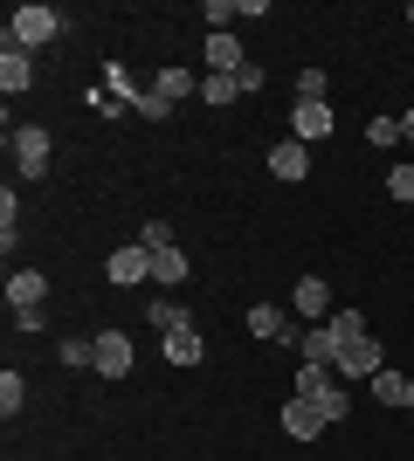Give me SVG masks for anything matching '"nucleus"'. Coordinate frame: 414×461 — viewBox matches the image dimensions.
Instances as JSON below:
<instances>
[{
	"label": "nucleus",
	"instance_id": "nucleus-17",
	"mask_svg": "<svg viewBox=\"0 0 414 461\" xmlns=\"http://www.w3.org/2000/svg\"><path fill=\"white\" fill-rule=\"evenodd\" d=\"M235 96H242V77H235V69H207V77H200V104H215V111H228Z\"/></svg>",
	"mask_w": 414,
	"mask_h": 461
},
{
	"label": "nucleus",
	"instance_id": "nucleus-29",
	"mask_svg": "<svg viewBox=\"0 0 414 461\" xmlns=\"http://www.w3.org/2000/svg\"><path fill=\"white\" fill-rule=\"evenodd\" d=\"M14 228H21V200H14V186L0 193V241H7V255H14Z\"/></svg>",
	"mask_w": 414,
	"mask_h": 461
},
{
	"label": "nucleus",
	"instance_id": "nucleus-2",
	"mask_svg": "<svg viewBox=\"0 0 414 461\" xmlns=\"http://www.w3.org/2000/svg\"><path fill=\"white\" fill-rule=\"evenodd\" d=\"M7 152H14V173L21 179H41L49 173V124H14V131H7Z\"/></svg>",
	"mask_w": 414,
	"mask_h": 461
},
{
	"label": "nucleus",
	"instance_id": "nucleus-9",
	"mask_svg": "<svg viewBox=\"0 0 414 461\" xmlns=\"http://www.w3.org/2000/svg\"><path fill=\"white\" fill-rule=\"evenodd\" d=\"M159 351H166V366H173V372H194L200 358H207V345H200V324L166 330V345H159Z\"/></svg>",
	"mask_w": 414,
	"mask_h": 461
},
{
	"label": "nucleus",
	"instance_id": "nucleus-22",
	"mask_svg": "<svg viewBox=\"0 0 414 461\" xmlns=\"http://www.w3.org/2000/svg\"><path fill=\"white\" fill-rule=\"evenodd\" d=\"M69 372H97V338H62V351H56Z\"/></svg>",
	"mask_w": 414,
	"mask_h": 461
},
{
	"label": "nucleus",
	"instance_id": "nucleus-14",
	"mask_svg": "<svg viewBox=\"0 0 414 461\" xmlns=\"http://www.w3.org/2000/svg\"><path fill=\"white\" fill-rule=\"evenodd\" d=\"M0 90H7V96H28V90H35V56L0 49Z\"/></svg>",
	"mask_w": 414,
	"mask_h": 461
},
{
	"label": "nucleus",
	"instance_id": "nucleus-25",
	"mask_svg": "<svg viewBox=\"0 0 414 461\" xmlns=\"http://www.w3.org/2000/svg\"><path fill=\"white\" fill-rule=\"evenodd\" d=\"M21 406H28V379H21V372H0V413L14 420Z\"/></svg>",
	"mask_w": 414,
	"mask_h": 461
},
{
	"label": "nucleus",
	"instance_id": "nucleus-32",
	"mask_svg": "<svg viewBox=\"0 0 414 461\" xmlns=\"http://www.w3.org/2000/svg\"><path fill=\"white\" fill-rule=\"evenodd\" d=\"M138 117H145V124H166V117H173V104H166L159 90H145V96H138Z\"/></svg>",
	"mask_w": 414,
	"mask_h": 461
},
{
	"label": "nucleus",
	"instance_id": "nucleus-10",
	"mask_svg": "<svg viewBox=\"0 0 414 461\" xmlns=\"http://www.w3.org/2000/svg\"><path fill=\"white\" fill-rule=\"evenodd\" d=\"M380 366H387V358H380V345H373V338H359V345H345V351H338V379H345V385H353V379H373V372Z\"/></svg>",
	"mask_w": 414,
	"mask_h": 461
},
{
	"label": "nucleus",
	"instance_id": "nucleus-16",
	"mask_svg": "<svg viewBox=\"0 0 414 461\" xmlns=\"http://www.w3.org/2000/svg\"><path fill=\"white\" fill-rule=\"evenodd\" d=\"M104 90L118 96L124 111H138V96L152 90V83H138V77H132V69H124V62H104Z\"/></svg>",
	"mask_w": 414,
	"mask_h": 461
},
{
	"label": "nucleus",
	"instance_id": "nucleus-1",
	"mask_svg": "<svg viewBox=\"0 0 414 461\" xmlns=\"http://www.w3.org/2000/svg\"><path fill=\"white\" fill-rule=\"evenodd\" d=\"M69 35V21L56 14V7H41V0H28V7H14L7 14V28H0V49H21V56H35V49H49V41Z\"/></svg>",
	"mask_w": 414,
	"mask_h": 461
},
{
	"label": "nucleus",
	"instance_id": "nucleus-27",
	"mask_svg": "<svg viewBox=\"0 0 414 461\" xmlns=\"http://www.w3.org/2000/svg\"><path fill=\"white\" fill-rule=\"evenodd\" d=\"M366 145H380V152L408 145V138H400V117H373V124H366Z\"/></svg>",
	"mask_w": 414,
	"mask_h": 461
},
{
	"label": "nucleus",
	"instance_id": "nucleus-26",
	"mask_svg": "<svg viewBox=\"0 0 414 461\" xmlns=\"http://www.w3.org/2000/svg\"><path fill=\"white\" fill-rule=\"evenodd\" d=\"M366 385H373V400H387V406H400V393H408V379H400L394 366H380V372H373Z\"/></svg>",
	"mask_w": 414,
	"mask_h": 461
},
{
	"label": "nucleus",
	"instance_id": "nucleus-11",
	"mask_svg": "<svg viewBox=\"0 0 414 461\" xmlns=\"http://www.w3.org/2000/svg\"><path fill=\"white\" fill-rule=\"evenodd\" d=\"M290 138H297V145L332 138V104H297V111H290Z\"/></svg>",
	"mask_w": 414,
	"mask_h": 461
},
{
	"label": "nucleus",
	"instance_id": "nucleus-6",
	"mask_svg": "<svg viewBox=\"0 0 414 461\" xmlns=\"http://www.w3.org/2000/svg\"><path fill=\"white\" fill-rule=\"evenodd\" d=\"M338 330L332 324H311V330H297V366H338Z\"/></svg>",
	"mask_w": 414,
	"mask_h": 461
},
{
	"label": "nucleus",
	"instance_id": "nucleus-35",
	"mask_svg": "<svg viewBox=\"0 0 414 461\" xmlns=\"http://www.w3.org/2000/svg\"><path fill=\"white\" fill-rule=\"evenodd\" d=\"M400 138H408V145H414V104H408V111H400Z\"/></svg>",
	"mask_w": 414,
	"mask_h": 461
},
{
	"label": "nucleus",
	"instance_id": "nucleus-23",
	"mask_svg": "<svg viewBox=\"0 0 414 461\" xmlns=\"http://www.w3.org/2000/svg\"><path fill=\"white\" fill-rule=\"evenodd\" d=\"M325 324L338 330V345H359V338H373V330H366V317H359L353 303H345V310H332V317H325Z\"/></svg>",
	"mask_w": 414,
	"mask_h": 461
},
{
	"label": "nucleus",
	"instance_id": "nucleus-8",
	"mask_svg": "<svg viewBox=\"0 0 414 461\" xmlns=\"http://www.w3.org/2000/svg\"><path fill=\"white\" fill-rule=\"evenodd\" d=\"M97 379H132V338L124 330H97Z\"/></svg>",
	"mask_w": 414,
	"mask_h": 461
},
{
	"label": "nucleus",
	"instance_id": "nucleus-36",
	"mask_svg": "<svg viewBox=\"0 0 414 461\" xmlns=\"http://www.w3.org/2000/svg\"><path fill=\"white\" fill-rule=\"evenodd\" d=\"M400 406H408V413H414V379H408V393H400Z\"/></svg>",
	"mask_w": 414,
	"mask_h": 461
},
{
	"label": "nucleus",
	"instance_id": "nucleus-5",
	"mask_svg": "<svg viewBox=\"0 0 414 461\" xmlns=\"http://www.w3.org/2000/svg\"><path fill=\"white\" fill-rule=\"evenodd\" d=\"M249 338H262V345H290V351H297V330H290V317H283V303H249Z\"/></svg>",
	"mask_w": 414,
	"mask_h": 461
},
{
	"label": "nucleus",
	"instance_id": "nucleus-12",
	"mask_svg": "<svg viewBox=\"0 0 414 461\" xmlns=\"http://www.w3.org/2000/svg\"><path fill=\"white\" fill-rule=\"evenodd\" d=\"M325 427H332V420H325L311 400H297V393H290V406H283V434H290V441H317Z\"/></svg>",
	"mask_w": 414,
	"mask_h": 461
},
{
	"label": "nucleus",
	"instance_id": "nucleus-30",
	"mask_svg": "<svg viewBox=\"0 0 414 461\" xmlns=\"http://www.w3.org/2000/svg\"><path fill=\"white\" fill-rule=\"evenodd\" d=\"M138 241H145V249H179V241H173V221H145Z\"/></svg>",
	"mask_w": 414,
	"mask_h": 461
},
{
	"label": "nucleus",
	"instance_id": "nucleus-18",
	"mask_svg": "<svg viewBox=\"0 0 414 461\" xmlns=\"http://www.w3.org/2000/svg\"><path fill=\"white\" fill-rule=\"evenodd\" d=\"M332 385H345L332 366H297V385H290V393H297V400H311V406H317L325 393H332Z\"/></svg>",
	"mask_w": 414,
	"mask_h": 461
},
{
	"label": "nucleus",
	"instance_id": "nucleus-37",
	"mask_svg": "<svg viewBox=\"0 0 414 461\" xmlns=\"http://www.w3.org/2000/svg\"><path fill=\"white\" fill-rule=\"evenodd\" d=\"M408 28H414V7H408Z\"/></svg>",
	"mask_w": 414,
	"mask_h": 461
},
{
	"label": "nucleus",
	"instance_id": "nucleus-24",
	"mask_svg": "<svg viewBox=\"0 0 414 461\" xmlns=\"http://www.w3.org/2000/svg\"><path fill=\"white\" fill-rule=\"evenodd\" d=\"M200 21H207V35H235L242 7H228V0H207V7H200Z\"/></svg>",
	"mask_w": 414,
	"mask_h": 461
},
{
	"label": "nucleus",
	"instance_id": "nucleus-4",
	"mask_svg": "<svg viewBox=\"0 0 414 461\" xmlns=\"http://www.w3.org/2000/svg\"><path fill=\"white\" fill-rule=\"evenodd\" d=\"M290 310L297 317H311V324H325V317H332V283H325V276H297V289H290Z\"/></svg>",
	"mask_w": 414,
	"mask_h": 461
},
{
	"label": "nucleus",
	"instance_id": "nucleus-31",
	"mask_svg": "<svg viewBox=\"0 0 414 461\" xmlns=\"http://www.w3.org/2000/svg\"><path fill=\"white\" fill-rule=\"evenodd\" d=\"M387 193H394L400 207H414V166H394V173H387Z\"/></svg>",
	"mask_w": 414,
	"mask_h": 461
},
{
	"label": "nucleus",
	"instance_id": "nucleus-13",
	"mask_svg": "<svg viewBox=\"0 0 414 461\" xmlns=\"http://www.w3.org/2000/svg\"><path fill=\"white\" fill-rule=\"evenodd\" d=\"M152 90L179 111L187 96H200V77H194V69H179V62H166V69H152Z\"/></svg>",
	"mask_w": 414,
	"mask_h": 461
},
{
	"label": "nucleus",
	"instance_id": "nucleus-19",
	"mask_svg": "<svg viewBox=\"0 0 414 461\" xmlns=\"http://www.w3.org/2000/svg\"><path fill=\"white\" fill-rule=\"evenodd\" d=\"M187 269H194L187 249H152V283L159 289H179V283H187Z\"/></svg>",
	"mask_w": 414,
	"mask_h": 461
},
{
	"label": "nucleus",
	"instance_id": "nucleus-15",
	"mask_svg": "<svg viewBox=\"0 0 414 461\" xmlns=\"http://www.w3.org/2000/svg\"><path fill=\"white\" fill-rule=\"evenodd\" d=\"M41 296H49V276H41V269H14V276H7V303H14V310H35Z\"/></svg>",
	"mask_w": 414,
	"mask_h": 461
},
{
	"label": "nucleus",
	"instance_id": "nucleus-21",
	"mask_svg": "<svg viewBox=\"0 0 414 461\" xmlns=\"http://www.w3.org/2000/svg\"><path fill=\"white\" fill-rule=\"evenodd\" d=\"M242 35H207V69H242Z\"/></svg>",
	"mask_w": 414,
	"mask_h": 461
},
{
	"label": "nucleus",
	"instance_id": "nucleus-33",
	"mask_svg": "<svg viewBox=\"0 0 414 461\" xmlns=\"http://www.w3.org/2000/svg\"><path fill=\"white\" fill-rule=\"evenodd\" d=\"M235 77H242V96H256V90H262V83H270V77H262V69H256V62H242Z\"/></svg>",
	"mask_w": 414,
	"mask_h": 461
},
{
	"label": "nucleus",
	"instance_id": "nucleus-20",
	"mask_svg": "<svg viewBox=\"0 0 414 461\" xmlns=\"http://www.w3.org/2000/svg\"><path fill=\"white\" fill-rule=\"evenodd\" d=\"M145 324H152L159 338H166V330L194 324V310H187V303H173V296H152V303H145Z\"/></svg>",
	"mask_w": 414,
	"mask_h": 461
},
{
	"label": "nucleus",
	"instance_id": "nucleus-7",
	"mask_svg": "<svg viewBox=\"0 0 414 461\" xmlns=\"http://www.w3.org/2000/svg\"><path fill=\"white\" fill-rule=\"evenodd\" d=\"M270 173L283 179V186L311 179V145H297V138H276V145H270Z\"/></svg>",
	"mask_w": 414,
	"mask_h": 461
},
{
	"label": "nucleus",
	"instance_id": "nucleus-28",
	"mask_svg": "<svg viewBox=\"0 0 414 461\" xmlns=\"http://www.w3.org/2000/svg\"><path fill=\"white\" fill-rule=\"evenodd\" d=\"M325 90H332L325 69H297V104H325Z\"/></svg>",
	"mask_w": 414,
	"mask_h": 461
},
{
	"label": "nucleus",
	"instance_id": "nucleus-3",
	"mask_svg": "<svg viewBox=\"0 0 414 461\" xmlns=\"http://www.w3.org/2000/svg\"><path fill=\"white\" fill-rule=\"evenodd\" d=\"M104 276H111L118 289H138V283H152V249H145V241H124V249H111Z\"/></svg>",
	"mask_w": 414,
	"mask_h": 461
},
{
	"label": "nucleus",
	"instance_id": "nucleus-34",
	"mask_svg": "<svg viewBox=\"0 0 414 461\" xmlns=\"http://www.w3.org/2000/svg\"><path fill=\"white\" fill-rule=\"evenodd\" d=\"M41 324H49V317H41V303H35V310H14V330H28V338H35Z\"/></svg>",
	"mask_w": 414,
	"mask_h": 461
}]
</instances>
